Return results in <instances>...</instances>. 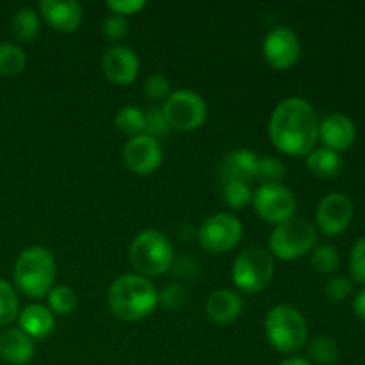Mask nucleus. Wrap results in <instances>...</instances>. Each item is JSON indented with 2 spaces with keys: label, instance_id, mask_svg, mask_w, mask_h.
Returning <instances> with one entry per match:
<instances>
[{
  "label": "nucleus",
  "instance_id": "a211bd4d",
  "mask_svg": "<svg viewBox=\"0 0 365 365\" xmlns=\"http://www.w3.org/2000/svg\"><path fill=\"white\" fill-rule=\"evenodd\" d=\"M205 312L214 323L228 324L241 316L242 298L230 289H220L209 296L205 303Z\"/></svg>",
  "mask_w": 365,
  "mask_h": 365
},
{
  "label": "nucleus",
  "instance_id": "7c9ffc66",
  "mask_svg": "<svg viewBox=\"0 0 365 365\" xmlns=\"http://www.w3.org/2000/svg\"><path fill=\"white\" fill-rule=\"evenodd\" d=\"M187 302H189V292L187 289L180 284L168 285L166 289H163V291L159 292V305L164 307V309H170V310L182 309Z\"/></svg>",
  "mask_w": 365,
  "mask_h": 365
},
{
  "label": "nucleus",
  "instance_id": "0eeeda50",
  "mask_svg": "<svg viewBox=\"0 0 365 365\" xmlns=\"http://www.w3.org/2000/svg\"><path fill=\"white\" fill-rule=\"evenodd\" d=\"M273 274V255L260 246L245 250L232 267V280L245 292H260L271 284Z\"/></svg>",
  "mask_w": 365,
  "mask_h": 365
},
{
  "label": "nucleus",
  "instance_id": "39448f33",
  "mask_svg": "<svg viewBox=\"0 0 365 365\" xmlns=\"http://www.w3.org/2000/svg\"><path fill=\"white\" fill-rule=\"evenodd\" d=\"M175 259L173 246L170 239L159 230H143L134 237L130 245V262L138 274L159 277L166 273Z\"/></svg>",
  "mask_w": 365,
  "mask_h": 365
},
{
  "label": "nucleus",
  "instance_id": "5701e85b",
  "mask_svg": "<svg viewBox=\"0 0 365 365\" xmlns=\"http://www.w3.org/2000/svg\"><path fill=\"white\" fill-rule=\"evenodd\" d=\"M114 125H116L121 134L130 135V138L145 134V113L139 107L127 106L118 110L116 118H114Z\"/></svg>",
  "mask_w": 365,
  "mask_h": 365
},
{
  "label": "nucleus",
  "instance_id": "4be33fe9",
  "mask_svg": "<svg viewBox=\"0 0 365 365\" xmlns=\"http://www.w3.org/2000/svg\"><path fill=\"white\" fill-rule=\"evenodd\" d=\"M11 31L18 41H31L39 31V16L32 7H21L11 20Z\"/></svg>",
  "mask_w": 365,
  "mask_h": 365
},
{
  "label": "nucleus",
  "instance_id": "412c9836",
  "mask_svg": "<svg viewBox=\"0 0 365 365\" xmlns=\"http://www.w3.org/2000/svg\"><path fill=\"white\" fill-rule=\"evenodd\" d=\"M342 166V157L341 153L335 152V150L327 148V146H321V148H314L312 152L307 155V168L312 175L321 178H331L335 175L341 173Z\"/></svg>",
  "mask_w": 365,
  "mask_h": 365
},
{
  "label": "nucleus",
  "instance_id": "423d86ee",
  "mask_svg": "<svg viewBox=\"0 0 365 365\" xmlns=\"http://www.w3.org/2000/svg\"><path fill=\"white\" fill-rule=\"evenodd\" d=\"M317 232L310 221L291 217L277 225L269 237V253L280 260H296L316 248Z\"/></svg>",
  "mask_w": 365,
  "mask_h": 365
},
{
  "label": "nucleus",
  "instance_id": "2eb2a0df",
  "mask_svg": "<svg viewBox=\"0 0 365 365\" xmlns=\"http://www.w3.org/2000/svg\"><path fill=\"white\" fill-rule=\"evenodd\" d=\"M317 138L323 141L327 148L335 150V152L348 150L356 138L355 123L346 114L331 113L319 123Z\"/></svg>",
  "mask_w": 365,
  "mask_h": 365
},
{
  "label": "nucleus",
  "instance_id": "72a5a7b5",
  "mask_svg": "<svg viewBox=\"0 0 365 365\" xmlns=\"http://www.w3.org/2000/svg\"><path fill=\"white\" fill-rule=\"evenodd\" d=\"M145 95L148 96L150 100H166L168 96L171 95V84H170V78L164 77L160 73H152L146 77L145 81Z\"/></svg>",
  "mask_w": 365,
  "mask_h": 365
},
{
  "label": "nucleus",
  "instance_id": "1a4fd4ad",
  "mask_svg": "<svg viewBox=\"0 0 365 365\" xmlns=\"http://www.w3.org/2000/svg\"><path fill=\"white\" fill-rule=\"evenodd\" d=\"M242 239V223L228 212H217L207 217L198 228V241L210 253L230 252Z\"/></svg>",
  "mask_w": 365,
  "mask_h": 365
},
{
  "label": "nucleus",
  "instance_id": "f3484780",
  "mask_svg": "<svg viewBox=\"0 0 365 365\" xmlns=\"http://www.w3.org/2000/svg\"><path fill=\"white\" fill-rule=\"evenodd\" d=\"M34 341L20 328L0 331V359L11 365H25L34 356Z\"/></svg>",
  "mask_w": 365,
  "mask_h": 365
},
{
  "label": "nucleus",
  "instance_id": "6e6552de",
  "mask_svg": "<svg viewBox=\"0 0 365 365\" xmlns=\"http://www.w3.org/2000/svg\"><path fill=\"white\" fill-rule=\"evenodd\" d=\"M164 118L171 130L191 132L202 127L207 120V103L198 93L178 89L164 100Z\"/></svg>",
  "mask_w": 365,
  "mask_h": 365
},
{
  "label": "nucleus",
  "instance_id": "f704fd0d",
  "mask_svg": "<svg viewBox=\"0 0 365 365\" xmlns=\"http://www.w3.org/2000/svg\"><path fill=\"white\" fill-rule=\"evenodd\" d=\"M349 271L353 280L365 285V237L355 242L349 255Z\"/></svg>",
  "mask_w": 365,
  "mask_h": 365
},
{
  "label": "nucleus",
  "instance_id": "6ab92c4d",
  "mask_svg": "<svg viewBox=\"0 0 365 365\" xmlns=\"http://www.w3.org/2000/svg\"><path fill=\"white\" fill-rule=\"evenodd\" d=\"M18 324H20V330L31 339H43L53 330L56 319L48 307L32 303L18 312Z\"/></svg>",
  "mask_w": 365,
  "mask_h": 365
},
{
  "label": "nucleus",
  "instance_id": "e433bc0d",
  "mask_svg": "<svg viewBox=\"0 0 365 365\" xmlns=\"http://www.w3.org/2000/svg\"><path fill=\"white\" fill-rule=\"evenodd\" d=\"M145 0H109L107 2L110 13L121 14V16H130V14L139 13V11L145 9Z\"/></svg>",
  "mask_w": 365,
  "mask_h": 365
},
{
  "label": "nucleus",
  "instance_id": "aec40b11",
  "mask_svg": "<svg viewBox=\"0 0 365 365\" xmlns=\"http://www.w3.org/2000/svg\"><path fill=\"white\" fill-rule=\"evenodd\" d=\"M257 163L259 157L250 150H235L230 155L225 157L221 164V177L223 180H239L250 184L255 180Z\"/></svg>",
  "mask_w": 365,
  "mask_h": 365
},
{
  "label": "nucleus",
  "instance_id": "a878e982",
  "mask_svg": "<svg viewBox=\"0 0 365 365\" xmlns=\"http://www.w3.org/2000/svg\"><path fill=\"white\" fill-rule=\"evenodd\" d=\"M48 309L52 310V314H59V316H68V314L73 312L77 309L78 298L75 294V291L68 285H57L52 287V291L48 292Z\"/></svg>",
  "mask_w": 365,
  "mask_h": 365
},
{
  "label": "nucleus",
  "instance_id": "ddd939ff",
  "mask_svg": "<svg viewBox=\"0 0 365 365\" xmlns=\"http://www.w3.org/2000/svg\"><path fill=\"white\" fill-rule=\"evenodd\" d=\"M123 163L132 173L152 175L163 163V148L159 141L146 134L130 138L123 148Z\"/></svg>",
  "mask_w": 365,
  "mask_h": 365
},
{
  "label": "nucleus",
  "instance_id": "bb28decb",
  "mask_svg": "<svg viewBox=\"0 0 365 365\" xmlns=\"http://www.w3.org/2000/svg\"><path fill=\"white\" fill-rule=\"evenodd\" d=\"M223 195L225 203L232 209H242V207L250 205L253 200V191L250 184L239 180H223Z\"/></svg>",
  "mask_w": 365,
  "mask_h": 365
},
{
  "label": "nucleus",
  "instance_id": "7ed1b4c3",
  "mask_svg": "<svg viewBox=\"0 0 365 365\" xmlns=\"http://www.w3.org/2000/svg\"><path fill=\"white\" fill-rule=\"evenodd\" d=\"M56 259L41 246H31L18 255L14 264V285L29 298L48 294L56 280Z\"/></svg>",
  "mask_w": 365,
  "mask_h": 365
},
{
  "label": "nucleus",
  "instance_id": "393cba45",
  "mask_svg": "<svg viewBox=\"0 0 365 365\" xmlns=\"http://www.w3.org/2000/svg\"><path fill=\"white\" fill-rule=\"evenodd\" d=\"M339 344L335 339L328 335H319L309 342V356L319 365H331L339 360Z\"/></svg>",
  "mask_w": 365,
  "mask_h": 365
},
{
  "label": "nucleus",
  "instance_id": "cd10ccee",
  "mask_svg": "<svg viewBox=\"0 0 365 365\" xmlns=\"http://www.w3.org/2000/svg\"><path fill=\"white\" fill-rule=\"evenodd\" d=\"M18 309L20 303H18L16 291L9 282L0 278V328L9 327L16 319Z\"/></svg>",
  "mask_w": 365,
  "mask_h": 365
},
{
  "label": "nucleus",
  "instance_id": "b1692460",
  "mask_svg": "<svg viewBox=\"0 0 365 365\" xmlns=\"http://www.w3.org/2000/svg\"><path fill=\"white\" fill-rule=\"evenodd\" d=\"M27 64L25 52L13 43H0V75L4 77H14L21 73Z\"/></svg>",
  "mask_w": 365,
  "mask_h": 365
},
{
  "label": "nucleus",
  "instance_id": "dca6fc26",
  "mask_svg": "<svg viewBox=\"0 0 365 365\" xmlns=\"http://www.w3.org/2000/svg\"><path fill=\"white\" fill-rule=\"evenodd\" d=\"M39 13L50 27L59 32H73L82 21V7L75 0H43L39 2Z\"/></svg>",
  "mask_w": 365,
  "mask_h": 365
},
{
  "label": "nucleus",
  "instance_id": "f03ea898",
  "mask_svg": "<svg viewBox=\"0 0 365 365\" xmlns=\"http://www.w3.org/2000/svg\"><path fill=\"white\" fill-rule=\"evenodd\" d=\"M107 303L118 319L139 321L159 305V292L148 278L141 274H123L110 284Z\"/></svg>",
  "mask_w": 365,
  "mask_h": 365
},
{
  "label": "nucleus",
  "instance_id": "c85d7f7f",
  "mask_svg": "<svg viewBox=\"0 0 365 365\" xmlns=\"http://www.w3.org/2000/svg\"><path fill=\"white\" fill-rule=\"evenodd\" d=\"M310 264L319 273H334L341 264V255L337 248L331 245H319L312 250L310 255Z\"/></svg>",
  "mask_w": 365,
  "mask_h": 365
},
{
  "label": "nucleus",
  "instance_id": "f257e3e1",
  "mask_svg": "<svg viewBox=\"0 0 365 365\" xmlns=\"http://www.w3.org/2000/svg\"><path fill=\"white\" fill-rule=\"evenodd\" d=\"M269 138L285 155L303 157L314 150L319 132L316 109L299 96L282 100L269 120Z\"/></svg>",
  "mask_w": 365,
  "mask_h": 365
},
{
  "label": "nucleus",
  "instance_id": "4c0bfd02",
  "mask_svg": "<svg viewBox=\"0 0 365 365\" xmlns=\"http://www.w3.org/2000/svg\"><path fill=\"white\" fill-rule=\"evenodd\" d=\"M353 310L359 316V319H362L365 323V287L362 291H359V294L353 299Z\"/></svg>",
  "mask_w": 365,
  "mask_h": 365
},
{
  "label": "nucleus",
  "instance_id": "9b49d317",
  "mask_svg": "<svg viewBox=\"0 0 365 365\" xmlns=\"http://www.w3.org/2000/svg\"><path fill=\"white\" fill-rule=\"evenodd\" d=\"M262 56L274 70H289L302 56V43L292 29L280 25L271 29L262 43Z\"/></svg>",
  "mask_w": 365,
  "mask_h": 365
},
{
  "label": "nucleus",
  "instance_id": "9d476101",
  "mask_svg": "<svg viewBox=\"0 0 365 365\" xmlns=\"http://www.w3.org/2000/svg\"><path fill=\"white\" fill-rule=\"evenodd\" d=\"M253 207L267 223L280 225L294 217L298 203L291 189L282 184H262L253 191Z\"/></svg>",
  "mask_w": 365,
  "mask_h": 365
},
{
  "label": "nucleus",
  "instance_id": "f8f14e48",
  "mask_svg": "<svg viewBox=\"0 0 365 365\" xmlns=\"http://www.w3.org/2000/svg\"><path fill=\"white\" fill-rule=\"evenodd\" d=\"M317 227L324 235H339L353 220V203L342 192H330L317 205Z\"/></svg>",
  "mask_w": 365,
  "mask_h": 365
},
{
  "label": "nucleus",
  "instance_id": "473e14b6",
  "mask_svg": "<svg viewBox=\"0 0 365 365\" xmlns=\"http://www.w3.org/2000/svg\"><path fill=\"white\" fill-rule=\"evenodd\" d=\"M170 125H168L166 118H164L163 109L160 107H153L148 113H145V134L150 138L157 139L163 138L170 132Z\"/></svg>",
  "mask_w": 365,
  "mask_h": 365
},
{
  "label": "nucleus",
  "instance_id": "4468645a",
  "mask_svg": "<svg viewBox=\"0 0 365 365\" xmlns=\"http://www.w3.org/2000/svg\"><path fill=\"white\" fill-rule=\"evenodd\" d=\"M103 75L113 84L125 86L135 81L139 71V59L132 48L125 45H113L102 57Z\"/></svg>",
  "mask_w": 365,
  "mask_h": 365
},
{
  "label": "nucleus",
  "instance_id": "c9c22d12",
  "mask_svg": "<svg viewBox=\"0 0 365 365\" xmlns=\"http://www.w3.org/2000/svg\"><path fill=\"white\" fill-rule=\"evenodd\" d=\"M353 289V282L346 277H334L324 287V292H327L328 298L331 302H342L344 298H348L349 292Z\"/></svg>",
  "mask_w": 365,
  "mask_h": 365
},
{
  "label": "nucleus",
  "instance_id": "2f4dec72",
  "mask_svg": "<svg viewBox=\"0 0 365 365\" xmlns=\"http://www.w3.org/2000/svg\"><path fill=\"white\" fill-rule=\"evenodd\" d=\"M102 32L109 41H120L125 36L128 34V20L127 16H121V14L110 13L103 18L102 24Z\"/></svg>",
  "mask_w": 365,
  "mask_h": 365
},
{
  "label": "nucleus",
  "instance_id": "20e7f679",
  "mask_svg": "<svg viewBox=\"0 0 365 365\" xmlns=\"http://www.w3.org/2000/svg\"><path fill=\"white\" fill-rule=\"evenodd\" d=\"M264 330L269 344L285 355L299 351L309 337L305 317L292 305L273 307L266 316Z\"/></svg>",
  "mask_w": 365,
  "mask_h": 365
},
{
  "label": "nucleus",
  "instance_id": "58836bf2",
  "mask_svg": "<svg viewBox=\"0 0 365 365\" xmlns=\"http://www.w3.org/2000/svg\"><path fill=\"white\" fill-rule=\"evenodd\" d=\"M280 365H312L307 359H302V356H291V359H285Z\"/></svg>",
  "mask_w": 365,
  "mask_h": 365
},
{
  "label": "nucleus",
  "instance_id": "c756f323",
  "mask_svg": "<svg viewBox=\"0 0 365 365\" xmlns=\"http://www.w3.org/2000/svg\"><path fill=\"white\" fill-rule=\"evenodd\" d=\"M285 177V166L277 157H262L257 163L255 180L262 184H280L282 178Z\"/></svg>",
  "mask_w": 365,
  "mask_h": 365
}]
</instances>
